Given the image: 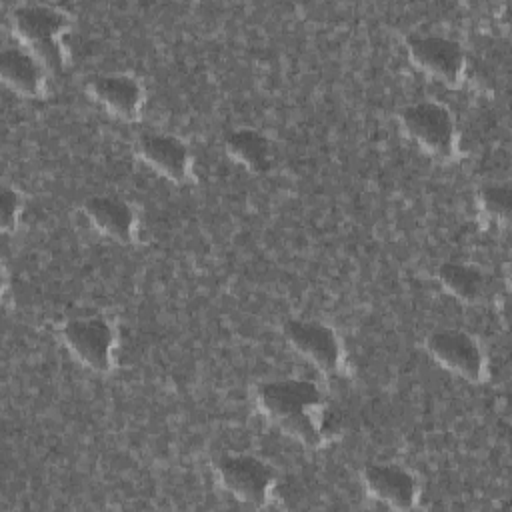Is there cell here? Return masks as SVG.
<instances>
[{
  "label": "cell",
  "mask_w": 512,
  "mask_h": 512,
  "mask_svg": "<svg viewBox=\"0 0 512 512\" xmlns=\"http://www.w3.org/2000/svg\"><path fill=\"white\" fill-rule=\"evenodd\" d=\"M284 336L300 356L320 370L336 372L342 368V342L330 326L316 320H288L284 324Z\"/></svg>",
  "instance_id": "8"
},
{
  "label": "cell",
  "mask_w": 512,
  "mask_h": 512,
  "mask_svg": "<svg viewBox=\"0 0 512 512\" xmlns=\"http://www.w3.org/2000/svg\"><path fill=\"white\" fill-rule=\"evenodd\" d=\"M0 218H2V228L6 232L14 230L22 212V196L18 190L4 186L2 188V198H0Z\"/></svg>",
  "instance_id": "17"
},
{
  "label": "cell",
  "mask_w": 512,
  "mask_h": 512,
  "mask_svg": "<svg viewBox=\"0 0 512 512\" xmlns=\"http://www.w3.org/2000/svg\"><path fill=\"white\" fill-rule=\"evenodd\" d=\"M438 280L446 292L466 304H478L490 294V280L474 264L444 262L438 268Z\"/></svg>",
  "instance_id": "14"
},
{
  "label": "cell",
  "mask_w": 512,
  "mask_h": 512,
  "mask_svg": "<svg viewBox=\"0 0 512 512\" xmlns=\"http://www.w3.org/2000/svg\"><path fill=\"white\" fill-rule=\"evenodd\" d=\"M428 354L446 370L470 382L486 378V354L480 342L458 328H442L426 338Z\"/></svg>",
  "instance_id": "5"
},
{
  "label": "cell",
  "mask_w": 512,
  "mask_h": 512,
  "mask_svg": "<svg viewBox=\"0 0 512 512\" xmlns=\"http://www.w3.org/2000/svg\"><path fill=\"white\" fill-rule=\"evenodd\" d=\"M362 482L372 498L396 510H408L418 500L414 474L398 464H368L362 470Z\"/></svg>",
  "instance_id": "11"
},
{
  "label": "cell",
  "mask_w": 512,
  "mask_h": 512,
  "mask_svg": "<svg viewBox=\"0 0 512 512\" xmlns=\"http://www.w3.org/2000/svg\"><path fill=\"white\" fill-rule=\"evenodd\" d=\"M478 210L486 220L506 224L510 214V188L506 184H484L476 194Z\"/></svg>",
  "instance_id": "16"
},
{
  "label": "cell",
  "mask_w": 512,
  "mask_h": 512,
  "mask_svg": "<svg viewBox=\"0 0 512 512\" xmlns=\"http://www.w3.org/2000/svg\"><path fill=\"white\" fill-rule=\"evenodd\" d=\"M224 148L230 158L252 172H264L270 166V140L252 128H236L228 132Z\"/></svg>",
  "instance_id": "15"
},
{
  "label": "cell",
  "mask_w": 512,
  "mask_h": 512,
  "mask_svg": "<svg viewBox=\"0 0 512 512\" xmlns=\"http://www.w3.org/2000/svg\"><path fill=\"white\" fill-rule=\"evenodd\" d=\"M60 338L70 354L94 372H108L114 364L116 328L104 316L72 318L62 324Z\"/></svg>",
  "instance_id": "4"
},
{
  "label": "cell",
  "mask_w": 512,
  "mask_h": 512,
  "mask_svg": "<svg viewBox=\"0 0 512 512\" xmlns=\"http://www.w3.org/2000/svg\"><path fill=\"white\" fill-rule=\"evenodd\" d=\"M136 154L150 168L172 182H184L190 176L192 158L184 140L162 132H144L134 142Z\"/></svg>",
  "instance_id": "9"
},
{
  "label": "cell",
  "mask_w": 512,
  "mask_h": 512,
  "mask_svg": "<svg viewBox=\"0 0 512 512\" xmlns=\"http://www.w3.org/2000/svg\"><path fill=\"white\" fill-rule=\"evenodd\" d=\"M10 26L18 42L50 70L64 66L62 36L70 28V14L52 4H18L10 12Z\"/></svg>",
  "instance_id": "2"
},
{
  "label": "cell",
  "mask_w": 512,
  "mask_h": 512,
  "mask_svg": "<svg viewBox=\"0 0 512 512\" xmlns=\"http://www.w3.org/2000/svg\"><path fill=\"white\" fill-rule=\"evenodd\" d=\"M216 476L224 490L250 506H264L274 486L270 466L250 454H226L216 462Z\"/></svg>",
  "instance_id": "7"
},
{
  "label": "cell",
  "mask_w": 512,
  "mask_h": 512,
  "mask_svg": "<svg viewBox=\"0 0 512 512\" xmlns=\"http://www.w3.org/2000/svg\"><path fill=\"white\" fill-rule=\"evenodd\" d=\"M406 50L416 68L442 84H460L466 70V54L460 42L440 34H408Z\"/></svg>",
  "instance_id": "6"
},
{
  "label": "cell",
  "mask_w": 512,
  "mask_h": 512,
  "mask_svg": "<svg viewBox=\"0 0 512 512\" xmlns=\"http://www.w3.org/2000/svg\"><path fill=\"white\" fill-rule=\"evenodd\" d=\"M88 222L104 236L116 242H132L136 238L138 220L134 208L118 196H92L82 206Z\"/></svg>",
  "instance_id": "13"
},
{
  "label": "cell",
  "mask_w": 512,
  "mask_h": 512,
  "mask_svg": "<svg viewBox=\"0 0 512 512\" xmlns=\"http://www.w3.org/2000/svg\"><path fill=\"white\" fill-rule=\"evenodd\" d=\"M400 124L410 140L438 160H452L458 150V132L450 110L432 100L408 104L400 110Z\"/></svg>",
  "instance_id": "3"
},
{
  "label": "cell",
  "mask_w": 512,
  "mask_h": 512,
  "mask_svg": "<svg viewBox=\"0 0 512 512\" xmlns=\"http://www.w3.org/2000/svg\"><path fill=\"white\" fill-rule=\"evenodd\" d=\"M0 74L4 84L20 96L40 98L46 92L48 68L22 44L2 50Z\"/></svg>",
  "instance_id": "12"
},
{
  "label": "cell",
  "mask_w": 512,
  "mask_h": 512,
  "mask_svg": "<svg viewBox=\"0 0 512 512\" xmlns=\"http://www.w3.org/2000/svg\"><path fill=\"white\" fill-rule=\"evenodd\" d=\"M260 412L296 440L318 446L328 436L324 402L318 386L302 378H280L256 388Z\"/></svg>",
  "instance_id": "1"
},
{
  "label": "cell",
  "mask_w": 512,
  "mask_h": 512,
  "mask_svg": "<svg viewBox=\"0 0 512 512\" xmlns=\"http://www.w3.org/2000/svg\"><path fill=\"white\" fill-rule=\"evenodd\" d=\"M86 92L110 114L122 120H136L144 104V88L132 74H100L88 80Z\"/></svg>",
  "instance_id": "10"
}]
</instances>
